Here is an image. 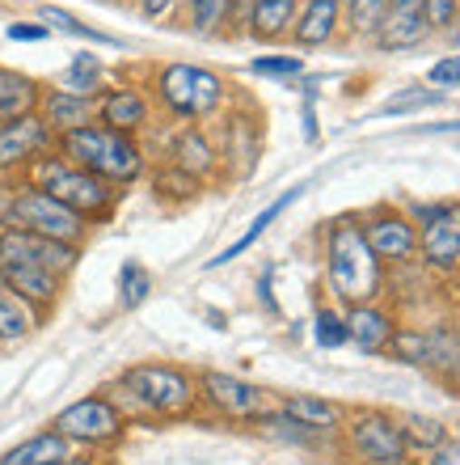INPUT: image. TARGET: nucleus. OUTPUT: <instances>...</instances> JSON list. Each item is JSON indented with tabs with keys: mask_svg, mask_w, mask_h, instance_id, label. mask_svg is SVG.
<instances>
[{
	"mask_svg": "<svg viewBox=\"0 0 460 465\" xmlns=\"http://www.w3.org/2000/svg\"><path fill=\"white\" fill-rule=\"evenodd\" d=\"M119 411L157 419H186L199 406V381L173 364H132L122 368L114 390L106 393Z\"/></svg>",
	"mask_w": 460,
	"mask_h": 465,
	"instance_id": "obj_1",
	"label": "nucleus"
},
{
	"mask_svg": "<svg viewBox=\"0 0 460 465\" xmlns=\"http://www.w3.org/2000/svg\"><path fill=\"white\" fill-rule=\"evenodd\" d=\"M60 157L110 186H127L144 173L140 144H135L132 135L102 127V123H89V127H76V132L60 135Z\"/></svg>",
	"mask_w": 460,
	"mask_h": 465,
	"instance_id": "obj_2",
	"label": "nucleus"
},
{
	"mask_svg": "<svg viewBox=\"0 0 460 465\" xmlns=\"http://www.w3.org/2000/svg\"><path fill=\"white\" fill-rule=\"evenodd\" d=\"M326 271L329 288L347 305H372V296L380 292V262L367 250L359 221H334L326 232Z\"/></svg>",
	"mask_w": 460,
	"mask_h": 465,
	"instance_id": "obj_3",
	"label": "nucleus"
},
{
	"mask_svg": "<svg viewBox=\"0 0 460 465\" xmlns=\"http://www.w3.org/2000/svg\"><path fill=\"white\" fill-rule=\"evenodd\" d=\"M30 186L47 191L55 203H64L68 212H76L81 221H102V216H110L114 199H119V186L102 183V178H93V173L76 170L73 161L51 157V153H43L38 161H30Z\"/></svg>",
	"mask_w": 460,
	"mask_h": 465,
	"instance_id": "obj_4",
	"label": "nucleus"
},
{
	"mask_svg": "<svg viewBox=\"0 0 460 465\" xmlns=\"http://www.w3.org/2000/svg\"><path fill=\"white\" fill-rule=\"evenodd\" d=\"M0 229H17V232H34V237H51V242H68L81 245L85 237V221L68 212L64 203L38 191V186H22L0 203Z\"/></svg>",
	"mask_w": 460,
	"mask_h": 465,
	"instance_id": "obj_5",
	"label": "nucleus"
},
{
	"mask_svg": "<svg viewBox=\"0 0 460 465\" xmlns=\"http://www.w3.org/2000/svg\"><path fill=\"white\" fill-rule=\"evenodd\" d=\"M51 431L64 436L68 444H81V449H106V444H119L122 431H127V415L110 402L106 393H89V398H76L51 419Z\"/></svg>",
	"mask_w": 460,
	"mask_h": 465,
	"instance_id": "obj_6",
	"label": "nucleus"
},
{
	"mask_svg": "<svg viewBox=\"0 0 460 465\" xmlns=\"http://www.w3.org/2000/svg\"><path fill=\"white\" fill-rule=\"evenodd\" d=\"M157 98L178 119H207L224 102V81L194 64H165L157 73Z\"/></svg>",
	"mask_w": 460,
	"mask_h": 465,
	"instance_id": "obj_7",
	"label": "nucleus"
},
{
	"mask_svg": "<svg viewBox=\"0 0 460 465\" xmlns=\"http://www.w3.org/2000/svg\"><path fill=\"white\" fill-rule=\"evenodd\" d=\"M194 381H199V398H203L207 406H216L224 419H237V423H258L267 411H275V406H270V393L258 390L254 381L237 377V372L207 368V372H199Z\"/></svg>",
	"mask_w": 460,
	"mask_h": 465,
	"instance_id": "obj_8",
	"label": "nucleus"
},
{
	"mask_svg": "<svg viewBox=\"0 0 460 465\" xmlns=\"http://www.w3.org/2000/svg\"><path fill=\"white\" fill-rule=\"evenodd\" d=\"M347 440L351 453L364 465H406L410 461V444L401 436V423L388 419L385 411H359L347 423Z\"/></svg>",
	"mask_w": 460,
	"mask_h": 465,
	"instance_id": "obj_9",
	"label": "nucleus"
},
{
	"mask_svg": "<svg viewBox=\"0 0 460 465\" xmlns=\"http://www.w3.org/2000/svg\"><path fill=\"white\" fill-rule=\"evenodd\" d=\"M414 221L423 224L418 250L436 271L460 267V203H418Z\"/></svg>",
	"mask_w": 460,
	"mask_h": 465,
	"instance_id": "obj_10",
	"label": "nucleus"
},
{
	"mask_svg": "<svg viewBox=\"0 0 460 465\" xmlns=\"http://www.w3.org/2000/svg\"><path fill=\"white\" fill-rule=\"evenodd\" d=\"M393 351L406 364L431 368L444 377H460V334L452 326H431V331H397L393 334Z\"/></svg>",
	"mask_w": 460,
	"mask_h": 465,
	"instance_id": "obj_11",
	"label": "nucleus"
},
{
	"mask_svg": "<svg viewBox=\"0 0 460 465\" xmlns=\"http://www.w3.org/2000/svg\"><path fill=\"white\" fill-rule=\"evenodd\" d=\"M81 258V245L51 242V237H34V232L0 229V262H25V267L51 271L55 280H68Z\"/></svg>",
	"mask_w": 460,
	"mask_h": 465,
	"instance_id": "obj_12",
	"label": "nucleus"
},
{
	"mask_svg": "<svg viewBox=\"0 0 460 465\" xmlns=\"http://www.w3.org/2000/svg\"><path fill=\"white\" fill-rule=\"evenodd\" d=\"M359 232H364L376 262H406L418 254V229L397 212H376V216L359 221Z\"/></svg>",
	"mask_w": 460,
	"mask_h": 465,
	"instance_id": "obj_13",
	"label": "nucleus"
},
{
	"mask_svg": "<svg viewBox=\"0 0 460 465\" xmlns=\"http://www.w3.org/2000/svg\"><path fill=\"white\" fill-rule=\"evenodd\" d=\"M51 148V127L38 114H25L17 123H0V173L30 165Z\"/></svg>",
	"mask_w": 460,
	"mask_h": 465,
	"instance_id": "obj_14",
	"label": "nucleus"
},
{
	"mask_svg": "<svg viewBox=\"0 0 460 465\" xmlns=\"http://www.w3.org/2000/svg\"><path fill=\"white\" fill-rule=\"evenodd\" d=\"M0 280L9 288L17 301H25L30 309H51L60 301V288L64 280H55L51 271H38V267H25V262H0Z\"/></svg>",
	"mask_w": 460,
	"mask_h": 465,
	"instance_id": "obj_15",
	"label": "nucleus"
},
{
	"mask_svg": "<svg viewBox=\"0 0 460 465\" xmlns=\"http://www.w3.org/2000/svg\"><path fill=\"white\" fill-rule=\"evenodd\" d=\"M426 17H423V0H388L385 9V22H380V30H376V38H380V47H418L426 38Z\"/></svg>",
	"mask_w": 460,
	"mask_h": 465,
	"instance_id": "obj_16",
	"label": "nucleus"
},
{
	"mask_svg": "<svg viewBox=\"0 0 460 465\" xmlns=\"http://www.w3.org/2000/svg\"><path fill=\"white\" fill-rule=\"evenodd\" d=\"M43 114L38 119L51 127V135H68L76 127H89L97 123V98H81V94H68V89H51L43 94Z\"/></svg>",
	"mask_w": 460,
	"mask_h": 465,
	"instance_id": "obj_17",
	"label": "nucleus"
},
{
	"mask_svg": "<svg viewBox=\"0 0 460 465\" xmlns=\"http://www.w3.org/2000/svg\"><path fill=\"white\" fill-rule=\"evenodd\" d=\"M97 123L110 127V132L135 135L148 123V98L140 89H110L97 98Z\"/></svg>",
	"mask_w": 460,
	"mask_h": 465,
	"instance_id": "obj_18",
	"label": "nucleus"
},
{
	"mask_svg": "<svg viewBox=\"0 0 460 465\" xmlns=\"http://www.w3.org/2000/svg\"><path fill=\"white\" fill-rule=\"evenodd\" d=\"M393 334H397V322L388 318L380 305H351V313H347V343L376 355L393 343Z\"/></svg>",
	"mask_w": 460,
	"mask_h": 465,
	"instance_id": "obj_19",
	"label": "nucleus"
},
{
	"mask_svg": "<svg viewBox=\"0 0 460 465\" xmlns=\"http://www.w3.org/2000/svg\"><path fill=\"white\" fill-rule=\"evenodd\" d=\"M279 411L288 419H296L300 428L317 431V436H326V431H338L342 428V406L329 402V398H317V393H288L283 402H279Z\"/></svg>",
	"mask_w": 460,
	"mask_h": 465,
	"instance_id": "obj_20",
	"label": "nucleus"
},
{
	"mask_svg": "<svg viewBox=\"0 0 460 465\" xmlns=\"http://www.w3.org/2000/svg\"><path fill=\"white\" fill-rule=\"evenodd\" d=\"M43 89L34 76L17 73V68H0V123H17L25 114H38Z\"/></svg>",
	"mask_w": 460,
	"mask_h": 465,
	"instance_id": "obj_21",
	"label": "nucleus"
},
{
	"mask_svg": "<svg viewBox=\"0 0 460 465\" xmlns=\"http://www.w3.org/2000/svg\"><path fill=\"white\" fill-rule=\"evenodd\" d=\"M338 30V0H304V9L291 22V38L300 47H321Z\"/></svg>",
	"mask_w": 460,
	"mask_h": 465,
	"instance_id": "obj_22",
	"label": "nucleus"
},
{
	"mask_svg": "<svg viewBox=\"0 0 460 465\" xmlns=\"http://www.w3.org/2000/svg\"><path fill=\"white\" fill-rule=\"evenodd\" d=\"M300 191H304V186H291V191H283V195H279L275 203H270V208H262V212H258V216H254V224H250V229H245L241 237H237V242H232V245H224V250H220L216 258H207V271H216V267H224V262H232V258H241L245 250H250V245H254L258 237H262V232H267L270 224L279 221V212H288L291 203L300 199Z\"/></svg>",
	"mask_w": 460,
	"mask_h": 465,
	"instance_id": "obj_23",
	"label": "nucleus"
},
{
	"mask_svg": "<svg viewBox=\"0 0 460 465\" xmlns=\"http://www.w3.org/2000/svg\"><path fill=\"white\" fill-rule=\"evenodd\" d=\"M68 453H73V444L47 428V431H34V436L17 440L13 449H5L0 465H51V461H60V457H68Z\"/></svg>",
	"mask_w": 460,
	"mask_h": 465,
	"instance_id": "obj_24",
	"label": "nucleus"
},
{
	"mask_svg": "<svg viewBox=\"0 0 460 465\" xmlns=\"http://www.w3.org/2000/svg\"><path fill=\"white\" fill-rule=\"evenodd\" d=\"M173 170H182V173H191L194 183L203 178V173H211L216 170V148H211V140H207L203 132H182L178 140H173Z\"/></svg>",
	"mask_w": 460,
	"mask_h": 465,
	"instance_id": "obj_25",
	"label": "nucleus"
},
{
	"mask_svg": "<svg viewBox=\"0 0 460 465\" xmlns=\"http://www.w3.org/2000/svg\"><path fill=\"white\" fill-rule=\"evenodd\" d=\"M300 13V0H258L254 5V17H250V35L270 43V38L288 35L291 22Z\"/></svg>",
	"mask_w": 460,
	"mask_h": 465,
	"instance_id": "obj_26",
	"label": "nucleus"
},
{
	"mask_svg": "<svg viewBox=\"0 0 460 465\" xmlns=\"http://www.w3.org/2000/svg\"><path fill=\"white\" fill-rule=\"evenodd\" d=\"M34 326H38V309L17 301L9 288H0V343H22V339L34 334Z\"/></svg>",
	"mask_w": 460,
	"mask_h": 465,
	"instance_id": "obj_27",
	"label": "nucleus"
},
{
	"mask_svg": "<svg viewBox=\"0 0 460 465\" xmlns=\"http://www.w3.org/2000/svg\"><path fill=\"white\" fill-rule=\"evenodd\" d=\"M397 423H401V436H406V444H410V453H414V449H423V453H439V449L452 440L448 428H444L439 419L406 415V419H397Z\"/></svg>",
	"mask_w": 460,
	"mask_h": 465,
	"instance_id": "obj_28",
	"label": "nucleus"
},
{
	"mask_svg": "<svg viewBox=\"0 0 460 465\" xmlns=\"http://www.w3.org/2000/svg\"><path fill=\"white\" fill-rule=\"evenodd\" d=\"M102 76H106L102 60L81 51V55H73V64L64 68V89H68V94H81V98H97V89H102Z\"/></svg>",
	"mask_w": 460,
	"mask_h": 465,
	"instance_id": "obj_29",
	"label": "nucleus"
},
{
	"mask_svg": "<svg viewBox=\"0 0 460 465\" xmlns=\"http://www.w3.org/2000/svg\"><path fill=\"white\" fill-rule=\"evenodd\" d=\"M38 22L47 25V30H60V35L89 38V43H114V38H110V35H102V30H93V25H85V22H76L73 13L55 9V5H43V9H38Z\"/></svg>",
	"mask_w": 460,
	"mask_h": 465,
	"instance_id": "obj_30",
	"label": "nucleus"
},
{
	"mask_svg": "<svg viewBox=\"0 0 460 465\" xmlns=\"http://www.w3.org/2000/svg\"><path fill=\"white\" fill-rule=\"evenodd\" d=\"M194 35H216L220 25L229 22V0H186Z\"/></svg>",
	"mask_w": 460,
	"mask_h": 465,
	"instance_id": "obj_31",
	"label": "nucleus"
},
{
	"mask_svg": "<svg viewBox=\"0 0 460 465\" xmlns=\"http://www.w3.org/2000/svg\"><path fill=\"white\" fill-rule=\"evenodd\" d=\"M148 292H152V275H148L140 262H122V271H119V301H122V309H135Z\"/></svg>",
	"mask_w": 460,
	"mask_h": 465,
	"instance_id": "obj_32",
	"label": "nucleus"
},
{
	"mask_svg": "<svg viewBox=\"0 0 460 465\" xmlns=\"http://www.w3.org/2000/svg\"><path fill=\"white\" fill-rule=\"evenodd\" d=\"M313 339L317 347H326V351H334V347L347 343V318H342L338 309H317V318H313Z\"/></svg>",
	"mask_w": 460,
	"mask_h": 465,
	"instance_id": "obj_33",
	"label": "nucleus"
},
{
	"mask_svg": "<svg viewBox=\"0 0 460 465\" xmlns=\"http://www.w3.org/2000/svg\"><path fill=\"white\" fill-rule=\"evenodd\" d=\"M385 9H388V0H351V9H347L351 35H376L380 22H385Z\"/></svg>",
	"mask_w": 460,
	"mask_h": 465,
	"instance_id": "obj_34",
	"label": "nucleus"
},
{
	"mask_svg": "<svg viewBox=\"0 0 460 465\" xmlns=\"http://www.w3.org/2000/svg\"><path fill=\"white\" fill-rule=\"evenodd\" d=\"M444 102V89H410L401 98H388L380 106V114H410V111H423V106H439Z\"/></svg>",
	"mask_w": 460,
	"mask_h": 465,
	"instance_id": "obj_35",
	"label": "nucleus"
},
{
	"mask_svg": "<svg viewBox=\"0 0 460 465\" xmlns=\"http://www.w3.org/2000/svg\"><path fill=\"white\" fill-rule=\"evenodd\" d=\"M250 68L262 76H296L304 68V60L300 55H262V60H254Z\"/></svg>",
	"mask_w": 460,
	"mask_h": 465,
	"instance_id": "obj_36",
	"label": "nucleus"
},
{
	"mask_svg": "<svg viewBox=\"0 0 460 465\" xmlns=\"http://www.w3.org/2000/svg\"><path fill=\"white\" fill-rule=\"evenodd\" d=\"M456 0H423V17L426 25H436V30H448L456 22Z\"/></svg>",
	"mask_w": 460,
	"mask_h": 465,
	"instance_id": "obj_37",
	"label": "nucleus"
},
{
	"mask_svg": "<svg viewBox=\"0 0 460 465\" xmlns=\"http://www.w3.org/2000/svg\"><path fill=\"white\" fill-rule=\"evenodd\" d=\"M431 81H436V85L456 89L460 85V55H444L439 64H431Z\"/></svg>",
	"mask_w": 460,
	"mask_h": 465,
	"instance_id": "obj_38",
	"label": "nucleus"
},
{
	"mask_svg": "<svg viewBox=\"0 0 460 465\" xmlns=\"http://www.w3.org/2000/svg\"><path fill=\"white\" fill-rule=\"evenodd\" d=\"M5 35H9L13 43H38V38H47L51 30H47L43 22H38V25H17V22H13L9 30H5Z\"/></svg>",
	"mask_w": 460,
	"mask_h": 465,
	"instance_id": "obj_39",
	"label": "nucleus"
},
{
	"mask_svg": "<svg viewBox=\"0 0 460 465\" xmlns=\"http://www.w3.org/2000/svg\"><path fill=\"white\" fill-rule=\"evenodd\" d=\"M254 5L258 0H229V22L237 30H250V17H254Z\"/></svg>",
	"mask_w": 460,
	"mask_h": 465,
	"instance_id": "obj_40",
	"label": "nucleus"
},
{
	"mask_svg": "<svg viewBox=\"0 0 460 465\" xmlns=\"http://www.w3.org/2000/svg\"><path fill=\"white\" fill-rule=\"evenodd\" d=\"M431 465H460V436L444 444L439 453H431Z\"/></svg>",
	"mask_w": 460,
	"mask_h": 465,
	"instance_id": "obj_41",
	"label": "nucleus"
},
{
	"mask_svg": "<svg viewBox=\"0 0 460 465\" xmlns=\"http://www.w3.org/2000/svg\"><path fill=\"white\" fill-rule=\"evenodd\" d=\"M140 9H144V17H165L173 9V0H140Z\"/></svg>",
	"mask_w": 460,
	"mask_h": 465,
	"instance_id": "obj_42",
	"label": "nucleus"
},
{
	"mask_svg": "<svg viewBox=\"0 0 460 465\" xmlns=\"http://www.w3.org/2000/svg\"><path fill=\"white\" fill-rule=\"evenodd\" d=\"M51 465H102L97 457H85V453H68V457H60V461H51Z\"/></svg>",
	"mask_w": 460,
	"mask_h": 465,
	"instance_id": "obj_43",
	"label": "nucleus"
},
{
	"mask_svg": "<svg viewBox=\"0 0 460 465\" xmlns=\"http://www.w3.org/2000/svg\"><path fill=\"white\" fill-rule=\"evenodd\" d=\"M439 132H460V123H439Z\"/></svg>",
	"mask_w": 460,
	"mask_h": 465,
	"instance_id": "obj_44",
	"label": "nucleus"
},
{
	"mask_svg": "<svg viewBox=\"0 0 460 465\" xmlns=\"http://www.w3.org/2000/svg\"><path fill=\"white\" fill-rule=\"evenodd\" d=\"M0 288H5V280H0Z\"/></svg>",
	"mask_w": 460,
	"mask_h": 465,
	"instance_id": "obj_45",
	"label": "nucleus"
},
{
	"mask_svg": "<svg viewBox=\"0 0 460 465\" xmlns=\"http://www.w3.org/2000/svg\"><path fill=\"white\" fill-rule=\"evenodd\" d=\"M456 9H460V0H456Z\"/></svg>",
	"mask_w": 460,
	"mask_h": 465,
	"instance_id": "obj_46",
	"label": "nucleus"
}]
</instances>
